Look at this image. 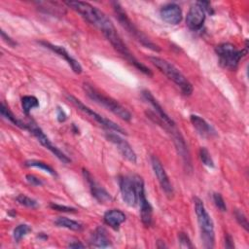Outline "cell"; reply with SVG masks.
<instances>
[{
	"instance_id": "7",
	"label": "cell",
	"mask_w": 249,
	"mask_h": 249,
	"mask_svg": "<svg viewBox=\"0 0 249 249\" xmlns=\"http://www.w3.org/2000/svg\"><path fill=\"white\" fill-rule=\"evenodd\" d=\"M26 126H25V129L30 131L37 139L38 141L45 147L47 148L48 150H50L59 160H61L62 162L64 163H69L71 160L70 159L64 154L62 153L57 147H55L54 145L52 144V142L50 141V139L47 137V135L43 132V130L33 122H28V123H25Z\"/></svg>"
},
{
	"instance_id": "16",
	"label": "cell",
	"mask_w": 249,
	"mask_h": 249,
	"mask_svg": "<svg viewBox=\"0 0 249 249\" xmlns=\"http://www.w3.org/2000/svg\"><path fill=\"white\" fill-rule=\"evenodd\" d=\"M142 95H143V97L155 108L156 112L158 113L159 118H160V120H161L164 124H166L169 125V126L175 125V123L173 122V120L164 112V110L162 109V107L158 103V101L155 99V97L152 95V93H151L150 91H148V90H143V91H142Z\"/></svg>"
},
{
	"instance_id": "8",
	"label": "cell",
	"mask_w": 249,
	"mask_h": 249,
	"mask_svg": "<svg viewBox=\"0 0 249 249\" xmlns=\"http://www.w3.org/2000/svg\"><path fill=\"white\" fill-rule=\"evenodd\" d=\"M120 190L124 201L128 206H135L138 203L135 175L123 176L120 179Z\"/></svg>"
},
{
	"instance_id": "26",
	"label": "cell",
	"mask_w": 249,
	"mask_h": 249,
	"mask_svg": "<svg viewBox=\"0 0 249 249\" xmlns=\"http://www.w3.org/2000/svg\"><path fill=\"white\" fill-rule=\"evenodd\" d=\"M16 199L20 205H23V206H26V207H29V208L38 207V202L35 199H33V198H31V197H29L25 195H18Z\"/></svg>"
},
{
	"instance_id": "21",
	"label": "cell",
	"mask_w": 249,
	"mask_h": 249,
	"mask_svg": "<svg viewBox=\"0 0 249 249\" xmlns=\"http://www.w3.org/2000/svg\"><path fill=\"white\" fill-rule=\"evenodd\" d=\"M0 113H1V115H2L5 119H7L8 121H10V122H11L12 124H14L15 125H17V126H18V127H20V128L25 129V126H26L25 123L22 122V121H20V120H18V119H17L16 116L10 111V109H9L7 106H5V104H4L3 102L1 103V106H0Z\"/></svg>"
},
{
	"instance_id": "27",
	"label": "cell",
	"mask_w": 249,
	"mask_h": 249,
	"mask_svg": "<svg viewBox=\"0 0 249 249\" xmlns=\"http://www.w3.org/2000/svg\"><path fill=\"white\" fill-rule=\"evenodd\" d=\"M234 217H235L237 223H238L246 231H248V230H249V224H248V220H247L245 214H244L241 210L236 209V210L234 211Z\"/></svg>"
},
{
	"instance_id": "22",
	"label": "cell",
	"mask_w": 249,
	"mask_h": 249,
	"mask_svg": "<svg viewBox=\"0 0 249 249\" xmlns=\"http://www.w3.org/2000/svg\"><path fill=\"white\" fill-rule=\"evenodd\" d=\"M21 106L23 112L28 115L33 108H37L39 106V101L35 96L25 95L21 98Z\"/></svg>"
},
{
	"instance_id": "13",
	"label": "cell",
	"mask_w": 249,
	"mask_h": 249,
	"mask_svg": "<svg viewBox=\"0 0 249 249\" xmlns=\"http://www.w3.org/2000/svg\"><path fill=\"white\" fill-rule=\"evenodd\" d=\"M205 20V12L196 3L189 9L186 17V24L192 30H198L201 28Z\"/></svg>"
},
{
	"instance_id": "35",
	"label": "cell",
	"mask_w": 249,
	"mask_h": 249,
	"mask_svg": "<svg viewBox=\"0 0 249 249\" xmlns=\"http://www.w3.org/2000/svg\"><path fill=\"white\" fill-rule=\"evenodd\" d=\"M68 247L69 248H85L86 245H84L83 243H81L80 241H72L68 244Z\"/></svg>"
},
{
	"instance_id": "19",
	"label": "cell",
	"mask_w": 249,
	"mask_h": 249,
	"mask_svg": "<svg viewBox=\"0 0 249 249\" xmlns=\"http://www.w3.org/2000/svg\"><path fill=\"white\" fill-rule=\"evenodd\" d=\"M89 242L94 247H109L111 246V241L107 235V232L104 228H97L91 234Z\"/></svg>"
},
{
	"instance_id": "3",
	"label": "cell",
	"mask_w": 249,
	"mask_h": 249,
	"mask_svg": "<svg viewBox=\"0 0 249 249\" xmlns=\"http://www.w3.org/2000/svg\"><path fill=\"white\" fill-rule=\"evenodd\" d=\"M83 89L86 92V94L94 102L102 105L109 111H111L113 114L118 116L119 118L124 120V121H130L131 114L123 107L117 100L113 99L110 96H107L100 92L98 89H96L92 85H89L88 83H85L83 85Z\"/></svg>"
},
{
	"instance_id": "1",
	"label": "cell",
	"mask_w": 249,
	"mask_h": 249,
	"mask_svg": "<svg viewBox=\"0 0 249 249\" xmlns=\"http://www.w3.org/2000/svg\"><path fill=\"white\" fill-rule=\"evenodd\" d=\"M195 212L197 218L198 227L200 230V236L205 248H213L215 243V234H214V224L213 221L206 211L204 204L200 198L197 196L194 197Z\"/></svg>"
},
{
	"instance_id": "17",
	"label": "cell",
	"mask_w": 249,
	"mask_h": 249,
	"mask_svg": "<svg viewBox=\"0 0 249 249\" xmlns=\"http://www.w3.org/2000/svg\"><path fill=\"white\" fill-rule=\"evenodd\" d=\"M190 120L194 127L201 136L207 137V136H213L216 134V131L214 130V128L201 117L197 115H191Z\"/></svg>"
},
{
	"instance_id": "30",
	"label": "cell",
	"mask_w": 249,
	"mask_h": 249,
	"mask_svg": "<svg viewBox=\"0 0 249 249\" xmlns=\"http://www.w3.org/2000/svg\"><path fill=\"white\" fill-rule=\"evenodd\" d=\"M51 208L57 210V211H62V212H76L77 209L74 207H70V206H65V205H61V204H55V203H51Z\"/></svg>"
},
{
	"instance_id": "31",
	"label": "cell",
	"mask_w": 249,
	"mask_h": 249,
	"mask_svg": "<svg viewBox=\"0 0 249 249\" xmlns=\"http://www.w3.org/2000/svg\"><path fill=\"white\" fill-rule=\"evenodd\" d=\"M25 178H26V181H27L30 185H32V186H41V185L43 184V182H42L39 178H37L36 176L31 175V174L26 175Z\"/></svg>"
},
{
	"instance_id": "12",
	"label": "cell",
	"mask_w": 249,
	"mask_h": 249,
	"mask_svg": "<svg viewBox=\"0 0 249 249\" xmlns=\"http://www.w3.org/2000/svg\"><path fill=\"white\" fill-rule=\"evenodd\" d=\"M83 174L89 185V189L92 196L97 201H99L100 203H106L112 200V196H110V194L94 180V178L90 175V173L88 170L83 169Z\"/></svg>"
},
{
	"instance_id": "9",
	"label": "cell",
	"mask_w": 249,
	"mask_h": 249,
	"mask_svg": "<svg viewBox=\"0 0 249 249\" xmlns=\"http://www.w3.org/2000/svg\"><path fill=\"white\" fill-rule=\"evenodd\" d=\"M136 179V186H137V197L138 203L140 205V216L141 221L145 226H150L152 224V215H153V208L150 202L147 200L145 196V189H144V182L142 178L138 175H135Z\"/></svg>"
},
{
	"instance_id": "10",
	"label": "cell",
	"mask_w": 249,
	"mask_h": 249,
	"mask_svg": "<svg viewBox=\"0 0 249 249\" xmlns=\"http://www.w3.org/2000/svg\"><path fill=\"white\" fill-rule=\"evenodd\" d=\"M151 163H152V167H153V170H154V173L155 175L157 176L158 178V181L162 189V191L164 192L165 196L168 197V198H172L173 196H174V191H173V187L169 181V178L161 164V162L160 161V160L155 157V156H152L151 157Z\"/></svg>"
},
{
	"instance_id": "24",
	"label": "cell",
	"mask_w": 249,
	"mask_h": 249,
	"mask_svg": "<svg viewBox=\"0 0 249 249\" xmlns=\"http://www.w3.org/2000/svg\"><path fill=\"white\" fill-rule=\"evenodd\" d=\"M29 231H31V228L26 225V224H21L18 225L13 232V236L14 239L16 240V242H19L21 240V238H23Z\"/></svg>"
},
{
	"instance_id": "32",
	"label": "cell",
	"mask_w": 249,
	"mask_h": 249,
	"mask_svg": "<svg viewBox=\"0 0 249 249\" xmlns=\"http://www.w3.org/2000/svg\"><path fill=\"white\" fill-rule=\"evenodd\" d=\"M56 118H57L58 122H64L67 119V116H66L65 112L60 107L56 108Z\"/></svg>"
},
{
	"instance_id": "6",
	"label": "cell",
	"mask_w": 249,
	"mask_h": 249,
	"mask_svg": "<svg viewBox=\"0 0 249 249\" xmlns=\"http://www.w3.org/2000/svg\"><path fill=\"white\" fill-rule=\"evenodd\" d=\"M66 98H67V100H68L69 102H71L76 108H78L80 111H82L83 113H85L86 115H88L89 117H90L91 119H93V120H94L97 124H99L100 125H102V126H104V127H106V128H108V129H111V130H113V131H115V132H120V133H122V134L125 133V131H124L119 124H117L114 123L113 121H111V120H109V119H107V118H105V117L99 115L98 113L94 112L92 109H90L89 107L86 106L81 100H79V99L76 98L75 96H73V95H71V94H67V95H66Z\"/></svg>"
},
{
	"instance_id": "2",
	"label": "cell",
	"mask_w": 249,
	"mask_h": 249,
	"mask_svg": "<svg viewBox=\"0 0 249 249\" xmlns=\"http://www.w3.org/2000/svg\"><path fill=\"white\" fill-rule=\"evenodd\" d=\"M149 59L161 73L175 83L185 95H190L193 92V86L190 81L172 63L158 56H150Z\"/></svg>"
},
{
	"instance_id": "25",
	"label": "cell",
	"mask_w": 249,
	"mask_h": 249,
	"mask_svg": "<svg viewBox=\"0 0 249 249\" xmlns=\"http://www.w3.org/2000/svg\"><path fill=\"white\" fill-rule=\"evenodd\" d=\"M199 159L204 165L211 167V168L214 167V161L210 156V153L208 152V150L206 148L201 147L199 149Z\"/></svg>"
},
{
	"instance_id": "14",
	"label": "cell",
	"mask_w": 249,
	"mask_h": 249,
	"mask_svg": "<svg viewBox=\"0 0 249 249\" xmlns=\"http://www.w3.org/2000/svg\"><path fill=\"white\" fill-rule=\"evenodd\" d=\"M42 45H44L46 48L50 49L51 51H53V53H55L57 55H59L60 57H62L68 64L69 66L72 68V70L76 73V74H81L83 71V68L81 66V64L78 62V60H76L73 56H71V54L61 46H57V45H53L51 44L49 42H45L42 41L40 42Z\"/></svg>"
},
{
	"instance_id": "33",
	"label": "cell",
	"mask_w": 249,
	"mask_h": 249,
	"mask_svg": "<svg viewBox=\"0 0 249 249\" xmlns=\"http://www.w3.org/2000/svg\"><path fill=\"white\" fill-rule=\"evenodd\" d=\"M225 247L226 248H233L234 247L233 239L229 233L225 234Z\"/></svg>"
},
{
	"instance_id": "11",
	"label": "cell",
	"mask_w": 249,
	"mask_h": 249,
	"mask_svg": "<svg viewBox=\"0 0 249 249\" xmlns=\"http://www.w3.org/2000/svg\"><path fill=\"white\" fill-rule=\"evenodd\" d=\"M105 136L108 141H110L117 147V149L119 150L121 155L125 160H127L128 161H130L132 163H136V161H137L136 154L127 141H125L124 138H122L120 135H118L117 133H114V132H106Z\"/></svg>"
},
{
	"instance_id": "18",
	"label": "cell",
	"mask_w": 249,
	"mask_h": 249,
	"mask_svg": "<svg viewBox=\"0 0 249 249\" xmlns=\"http://www.w3.org/2000/svg\"><path fill=\"white\" fill-rule=\"evenodd\" d=\"M103 220L106 225L114 230H118L121 224L125 221V214L119 209H111L104 214Z\"/></svg>"
},
{
	"instance_id": "28",
	"label": "cell",
	"mask_w": 249,
	"mask_h": 249,
	"mask_svg": "<svg viewBox=\"0 0 249 249\" xmlns=\"http://www.w3.org/2000/svg\"><path fill=\"white\" fill-rule=\"evenodd\" d=\"M213 201L215 203V205L217 206L218 209H220L221 211H226L227 210V206H226V202L223 198V196H221V194L219 193H214L213 194Z\"/></svg>"
},
{
	"instance_id": "34",
	"label": "cell",
	"mask_w": 249,
	"mask_h": 249,
	"mask_svg": "<svg viewBox=\"0 0 249 249\" xmlns=\"http://www.w3.org/2000/svg\"><path fill=\"white\" fill-rule=\"evenodd\" d=\"M1 36H2V39L9 45V46H11V47H15L16 45H17V43L13 40V39H11L9 36H7L6 35V33L3 31V30H1Z\"/></svg>"
},
{
	"instance_id": "29",
	"label": "cell",
	"mask_w": 249,
	"mask_h": 249,
	"mask_svg": "<svg viewBox=\"0 0 249 249\" xmlns=\"http://www.w3.org/2000/svg\"><path fill=\"white\" fill-rule=\"evenodd\" d=\"M178 240L180 247L182 248H193V244L189 238V236L185 232H179Z\"/></svg>"
},
{
	"instance_id": "23",
	"label": "cell",
	"mask_w": 249,
	"mask_h": 249,
	"mask_svg": "<svg viewBox=\"0 0 249 249\" xmlns=\"http://www.w3.org/2000/svg\"><path fill=\"white\" fill-rule=\"evenodd\" d=\"M26 166H29V167H37V168H41L43 169L44 171L48 172L49 174L53 175V176H55L56 175V172L54 171V169L50 166L48 163L44 162V161H41V160H26L25 163H24Z\"/></svg>"
},
{
	"instance_id": "5",
	"label": "cell",
	"mask_w": 249,
	"mask_h": 249,
	"mask_svg": "<svg viewBox=\"0 0 249 249\" xmlns=\"http://www.w3.org/2000/svg\"><path fill=\"white\" fill-rule=\"evenodd\" d=\"M215 52L219 56L220 63L227 68H236L239 60L244 57L248 51L247 49L236 50L235 47L230 43H223L215 48Z\"/></svg>"
},
{
	"instance_id": "15",
	"label": "cell",
	"mask_w": 249,
	"mask_h": 249,
	"mask_svg": "<svg viewBox=\"0 0 249 249\" xmlns=\"http://www.w3.org/2000/svg\"><path fill=\"white\" fill-rule=\"evenodd\" d=\"M160 14L162 20L169 24L176 25L182 20V10L175 3H169L161 7Z\"/></svg>"
},
{
	"instance_id": "4",
	"label": "cell",
	"mask_w": 249,
	"mask_h": 249,
	"mask_svg": "<svg viewBox=\"0 0 249 249\" xmlns=\"http://www.w3.org/2000/svg\"><path fill=\"white\" fill-rule=\"evenodd\" d=\"M113 9H114V12L116 14V17H117L120 24L122 25V27L124 29L126 30V32L130 36H132L137 42H139L145 48H148V49H150L154 52H160V49L159 48L158 45L153 43L144 33H142L135 26V24L130 20V18L127 17L126 13L124 11L123 7L119 3L114 2L113 3Z\"/></svg>"
},
{
	"instance_id": "20",
	"label": "cell",
	"mask_w": 249,
	"mask_h": 249,
	"mask_svg": "<svg viewBox=\"0 0 249 249\" xmlns=\"http://www.w3.org/2000/svg\"><path fill=\"white\" fill-rule=\"evenodd\" d=\"M54 225L60 228H65L71 231H81L83 229V225L77 221L71 220L66 217H58L54 221Z\"/></svg>"
}]
</instances>
